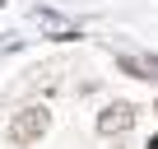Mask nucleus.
<instances>
[{"mask_svg":"<svg viewBox=\"0 0 158 149\" xmlns=\"http://www.w3.org/2000/svg\"><path fill=\"white\" fill-rule=\"evenodd\" d=\"M144 149H158V135H149V144H144Z\"/></svg>","mask_w":158,"mask_h":149,"instance_id":"nucleus-4","label":"nucleus"},{"mask_svg":"<svg viewBox=\"0 0 158 149\" xmlns=\"http://www.w3.org/2000/svg\"><path fill=\"white\" fill-rule=\"evenodd\" d=\"M135 121H139V107L135 103H107L102 112H98V135H126V130H135Z\"/></svg>","mask_w":158,"mask_h":149,"instance_id":"nucleus-2","label":"nucleus"},{"mask_svg":"<svg viewBox=\"0 0 158 149\" xmlns=\"http://www.w3.org/2000/svg\"><path fill=\"white\" fill-rule=\"evenodd\" d=\"M116 65L135 79H153V70H158V61H144V56H116Z\"/></svg>","mask_w":158,"mask_h":149,"instance_id":"nucleus-3","label":"nucleus"},{"mask_svg":"<svg viewBox=\"0 0 158 149\" xmlns=\"http://www.w3.org/2000/svg\"><path fill=\"white\" fill-rule=\"evenodd\" d=\"M51 130V112L47 107H23V112H14L10 117V144H37L42 135Z\"/></svg>","mask_w":158,"mask_h":149,"instance_id":"nucleus-1","label":"nucleus"}]
</instances>
